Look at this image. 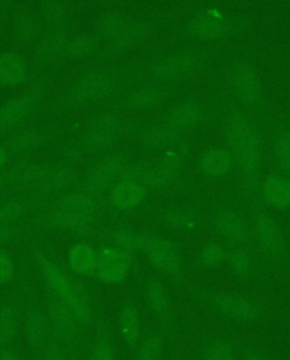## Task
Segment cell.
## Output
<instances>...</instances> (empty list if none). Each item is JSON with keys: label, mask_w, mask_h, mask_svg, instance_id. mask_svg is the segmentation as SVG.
Here are the masks:
<instances>
[{"label": "cell", "mask_w": 290, "mask_h": 360, "mask_svg": "<svg viewBox=\"0 0 290 360\" xmlns=\"http://www.w3.org/2000/svg\"><path fill=\"white\" fill-rule=\"evenodd\" d=\"M244 360H271L267 354L259 350L248 351L244 355Z\"/></svg>", "instance_id": "26"}, {"label": "cell", "mask_w": 290, "mask_h": 360, "mask_svg": "<svg viewBox=\"0 0 290 360\" xmlns=\"http://www.w3.org/2000/svg\"><path fill=\"white\" fill-rule=\"evenodd\" d=\"M129 267L128 257L124 253L113 249H105L98 256L96 271L104 283H121L128 276Z\"/></svg>", "instance_id": "3"}, {"label": "cell", "mask_w": 290, "mask_h": 360, "mask_svg": "<svg viewBox=\"0 0 290 360\" xmlns=\"http://www.w3.org/2000/svg\"><path fill=\"white\" fill-rule=\"evenodd\" d=\"M24 75V64L18 56L8 55L0 59V84L13 85Z\"/></svg>", "instance_id": "10"}, {"label": "cell", "mask_w": 290, "mask_h": 360, "mask_svg": "<svg viewBox=\"0 0 290 360\" xmlns=\"http://www.w3.org/2000/svg\"><path fill=\"white\" fill-rule=\"evenodd\" d=\"M202 360H234V353L227 343L216 342L204 352Z\"/></svg>", "instance_id": "15"}, {"label": "cell", "mask_w": 290, "mask_h": 360, "mask_svg": "<svg viewBox=\"0 0 290 360\" xmlns=\"http://www.w3.org/2000/svg\"><path fill=\"white\" fill-rule=\"evenodd\" d=\"M26 106L22 101L11 102L0 110V124L9 125L15 124L25 112Z\"/></svg>", "instance_id": "17"}, {"label": "cell", "mask_w": 290, "mask_h": 360, "mask_svg": "<svg viewBox=\"0 0 290 360\" xmlns=\"http://www.w3.org/2000/svg\"><path fill=\"white\" fill-rule=\"evenodd\" d=\"M232 146L239 158L240 165L245 171L253 173L260 165V147L258 139L250 127L241 125L232 137Z\"/></svg>", "instance_id": "2"}, {"label": "cell", "mask_w": 290, "mask_h": 360, "mask_svg": "<svg viewBox=\"0 0 290 360\" xmlns=\"http://www.w3.org/2000/svg\"><path fill=\"white\" fill-rule=\"evenodd\" d=\"M46 360H65V356L58 347L51 346L47 351Z\"/></svg>", "instance_id": "25"}, {"label": "cell", "mask_w": 290, "mask_h": 360, "mask_svg": "<svg viewBox=\"0 0 290 360\" xmlns=\"http://www.w3.org/2000/svg\"><path fill=\"white\" fill-rule=\"evenodd\" d=\"M216 305L220 312L242 322L255 321L260 314L254 302L236 295L220 296L216 300Z\"/></svg>", "instance_id": "4"}, {"label": "cell", "mask_w": 290, "mask_h": 360, "mask_svg": "<svg viewBox=\"0 0 290 360\" xmlns=\"http://www.w3.org/2000/svg\"><path fill=\"white\" fill-rule=\"evenodd\" d=\"M91 360H116L115 350L109 340L100 338L93 345Z\"/></svg>", "instance_id": "18"}, {"label": "cell", "mask_w": 290, "mask_h": 360, "mask_svg": "<svg viewBox=\"0 0 290 360\" xmlns=\"http://www.w3.org/2000/svg\"><path fill=\"white\" fill-rule=\"evenodd\" d=\"M219 228L220 231L225 235L228 239L232 240L244 241L247 239L248 232L246 225L239 217L227 214L220 217L219 220Z\"/></svg>", "instance_id": "11"}, {"label": "cell", "mask_w": 290, "mask_h": 360, "mask_svg": "<svg viewBox=\"0 0 290 360\" xmlns=\"http://www.w3.org/2000/svg\"><path fill=\"white\" fill-rule=\"evenodd\" d=\"M6 154L5 150H4L1 147H0V169H2L3 166L5 165L6 162Z\"/></svg>", "instance_id": "28"}, {"label": "cell", "mask_w": 290, "mask_h": 360, "mask_svg": "<svg viewBox=\"0 0 290 360\" xmlns=\"http://www.w3.org/2000/svg\"><path fill=\"white\" fill-rule=\"evenodd\" d=\"M72 271L81 276H92L97 270L98 256L87 245H77L69 252Z\"/></svg>", "instance_id": "8"}, {"label": "cell", "mask_w": 290, "mask_h": 360, "mask_svg": "<svg viewBox=\"0 0 290 360\" xmlns=\"http://www.w3.org/2000/svg\"><path fill=\"white\" fill-rule=\"evenodd\" d=\"M0 360H19V359L13 352L4 351L0 353Z\"/></svg>", "instance_id": "27"}, {"label": "cell", "mask_w": 290, "mask_h": 360, "mask_svg": "<svg viewBox=\"0 0 290 360\" xmlns=\"http://www.w3.org/2000/svg\"><path fill=\"white\" fill-rule=\"evenodd\" d=\"M22 212V207L18 204H8L0 210V219H14L15 217L20 216Z\"/></svg>", "instance_id": "24"}, {"label": "cell", "mask_w": 290, "mask_h": 360, "mask_svg": "<svg viewBox=\"0 0 290 360\" xmlns=\"http://www.w3.org/2000/svg\"><path fill=\"white\" fill-rule=\"evenodd\" d=\"M38 264L51 292L71 311L77 321L87 324L91 319V310L84 290L46 257L39 256Z\"/></svg>", "instance_id": "1"}, {"label": "cell", "mask_w": 290, "mask_h": 360, "mask_svg": "<svg viewBox=\"0 0 290 360\" xmlns=\"http://www.w3.org/2000/svg\"><path fill=\"white\" fill-rule=\"evenodd\" d=\"M18 329V318L14 309L4 307L0 309V345H8L14 340Z\"/></svg>", "instance_id": "12"}, {"label": "cell", "mask_w": 290, "mask_h": 360, "mask_svg": "<svg viewBox=\"0 0 290 360\" xmlns=\"http://www.w3.org/2000/svg\"><path fill=\"white\" fill-rule=\"evenodd\" d=\"M232 267L236 272L239 274H247L251 269V261L250 257L244 252H237L232 259Z\"/></svg>", "instance_id": "21"}, {"label": "cell", "mask_w": 290, "mask_h": 360, "mask_svg": "<svg viewBox=\"0 0 290 360\" xmlns=\"http://www.w3.org/2000/svg\"><path fill=\"white\" fill-rule=\"evenodd\" d=\"M120 330L122 338L126 345H137L140 338V321L137 310L133 307H126L121 311Z\"/></svg>", "instance_id": "9"}, {"label": "cell", "mask_w": 290, "mask_h": 360, "mask_svg": "<svg viewBox=\"0 0 290 360\" xmlns=\"http://www.w3.org/2000/svg\"><path fill=\"white\" fill-rule=\"evenodd\" d=\"M265 202L277 210L290 207V179L281 174L269 176L263 186Z\"/></svg>", "instance_id": "6"}, {"label": "cell", "mask_w": 290, "mask_h": 360, "mask_svg": "<svg viewBox=\"0 0 290 360\" xmlns=\"http://www.w3.org/2000/svg\"><path fill=\"white\" fill-rule=\"evenodd\" d=\"M224 259V252L223 249L213 245L204 252L203 260L205 264L209 266H216L222 263Z\"/></svg>", "instance_id": "22"}, {"label": "cell", "mask_w": 290, "mask_h": 360, "mask_svg": "<svg viewBox=\"0 0 290 360\" xmlns=\"http://www.w3.org/2000/svg\"><path fill=\"white\" fill-rule=\"evenodd\" d=\"M53 222L68 230L79 231L88 220V211L73 200H65L52 214Z\"/></svg>", "instance_id": "5"}, {"label": "cell", "mask_w": 290, "mask_h": 360, "mask_svg": "<svg viewBox=\"0 0 290 360\" xmlns=\"http://www.w3.org/2000/svg\"><path fill=\"white\" fill-rule=\"evenodd\" d=\"M26 331L29 341L40 343L46 335V324L42 314L38 310H32L27 319Z\"/></svg>", "instance_id": "14"}, {"label": "cell", "mask_w": 290, "mask_h": 360, "mask_svg": "<svg viewBox=\"0 0 290 360\" xmlns=\"http://www.w3.org/2000/svg\"><path fill=\"white\" fill-rule=\"evenodd\" d=\"M162 342L158 338L151 337L143 343L138 360H161Z\"/></svg>", "instance_id": "16"}, {"label": "cell", "mask_w": 290, "mask_h": 360, "mask_svg": "<svg viewBox=\"0 0 290 360\" xmlns=\"http://www.w3.org/2000/svg\"><path fill=\"white\" fill-rule=\"evenodd\" d=\"M256 233L261 247L270 253L280 251L283 239L279 226L270 217L261 214L256 220Z\"/></svg>", "instance_id": "7"}, {"label": "cell", "mask_w": 290, "mask_h": 360, "mask_svg": "<svg viewBox=\"0 0 290 360\" xmlns=\"http://www.w3.org/2000/svg\"><path fill=\"white\" fill-rule=\"evenodd\" d=\"M276 151L280 165L290 175V136L284 135L277 141Z\"/></svg>", "instance_id": "20"}, {"label": "cell", "mask_w": 290, "mask_h": 360, "mask_svg": "<svg viewBox=\"0 0 290 360\" xmlns=\"http://www.w3.org/2000/svg\"><path fill=\"white\" fill-rule=\"evenodd\" d=\"M15 276V263L11 256L5 250L0 249V285H4L13 279Z\"/></svg>", "instance_id": "19"}, {"label": "cell", "mask_w": 290, "mask_h": 360, "mask_svg": "<svg viewBox=\"0 0 290 360\" xmlns=\"http://www.w3.org/2000/svg\"><path fill=\"white\" fill-rule=\"evenodd\" d=\"M150 300L154 309L160 310L166 304V297L160 286L153 285L150 290Z\"/></svg>", "instance_id": "23"}, {"label": "cell", "mask_w": 290, "mask_h": 360, "mask_svg": "<svg viewBox=\"0 0 290 360\" xmlns=\"http://www.w3.org/2000/svg\"><path fill=\"white\" fill-rule=\"evenodd\" d=\"M53 321L57 330L64 338H70L75 333L76 319L73 316L71 311L67 307L61 304L55 306L52 310Z\"/></svg>", "instance_id": "13"}]
</instances>
